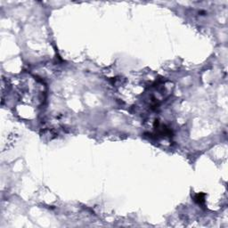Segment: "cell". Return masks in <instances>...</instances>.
<instances>
[{"instance_id": "cell-1", "label": "cell", "mask_w": 228, "mask_h": 228, "mask_svg": "<svg viewBox=\"0 0 228 228\" xmlns=\"http://www.w3.org/2000/svg\"><path fill=\"white\" fill-rule=\"evenodd\" d=\"M195 201H197L198 203H202V202L204 201V194H202V193L197 194L196 197H195Z\"/></svg>"}]
</instances>
